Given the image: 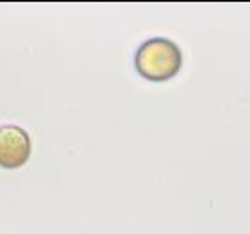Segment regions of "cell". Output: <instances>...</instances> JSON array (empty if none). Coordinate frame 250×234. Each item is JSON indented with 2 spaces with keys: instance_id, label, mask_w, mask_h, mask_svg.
I'll use <instances>...</instances> for the list:
<instances>
[{
  "instance_id": "6da1fadb",
  "label": "cell",
  "mask_w": 250,
  "mask_h": 234,
  "mask_svg": "<svg viewBox=\"0 0 250 234\" xmlns=\"http://www.w3.org/2000/svg\"><path fill=\"white\" fill-rule=\"evenodd\" d=\"M134 68L150 83H167L183 68V50L170 38H148L136 48Z\"/></svg>"
},
{
  "instance_id": "7a4b0ae2",
  "label": "cell",
  "mask_w": 250,
  "mask_h": 234,
  "mask_svg": "<svg viewBox=\"0 0 250 234\" xmlns=\"http://www.w3.org/2000/svg\"><path fill=\"white\" fill-rule=\"evenodd\" d=\"M32 152L31 136L20 125H0V167L7 170L23 167Z\"/></svg>"
}]
</instances>
